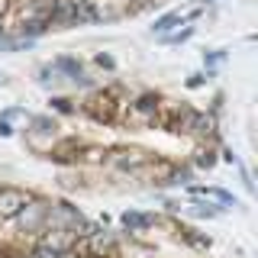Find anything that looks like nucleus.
<instances>
[{"label": "nucleus", "mask_w": 258, "mask_h": 258, "mask_svg": "<svg viewBox=\"0 0 258 258\" xmlns=\"http://www.w3.org/2000/svg\"><path fill=\"white\" fill-rule=\"evenodd\" d=\"M119 94H123L119 87L94 91L84 103H81V110H84L91 119H97V123H113V119L119 116V107H126V103H119Z\"/></svg>", "instance_id": "obj_1"}, {"label": "nucleus", "mask_w": 258, "mask_h": 258, "mask_svg": "<svg viewBox=\"0 0 258 258\" xmlns=\"http://www.w3.org/2000/svg\"><path fill=\"white\" fill-rule=\"evenodd\" d=\"M158 103H161L158 94H142V97H136L133 103H126L123 123H126V126H136V129L155 126V123H158Z\"/></svg>", "instance_id": "obj_2"}, {"label": "nucleus", "mask_w": 258, "mask_h": 258, "mask_svg": "<svg viewBox=\"0 0 258 258\" xmlns=\"http://www.w3.org/2000/svg\"><path fill=\"white\" fill-rule=\"evenodd\" d=\"M45 216H48V204H45V200H39V197H32L29 204L23 207V213L16 216V220H20L23 236H42V229H45Z\"/></svg>", "instance_id": "obj_3"}, {"label": "nucleus", "mask_w": 258, "mask_h": 258, "mask_svg": "<svg viewBox=\"0 0 258 258\" xmlns=\"http://www.w3.org/2000/svg\"><path fill=\"white\" fill-rule=\"evenodd\" d=\"M32 200V194L20 190V187H0V220H16Z\"/></svg>", "instance_id": "obj_4"}, {"label": "nucleus", "mask_w": 258, "mask_h": 258, "mask_svg": "<svg viewBox=\"0 0 258 258\" xmlns=\"http://www.w3.org/2000/svg\"><path fill=\"white\" fill-rule=\"evenodd\" d=\"M110 161L116 168H123V171H139V168H145L152 161L149 152H142V149H116L110 155Z\"/></svg>", "instance_id": "obj_5"}, {"label": "nucleus", "mask_w": 258, "mask_h": 258, "mask_svg": "<svg viewBox=\"0 0 258 258\" xmlns=\"http://www.w3.org/2000/svg\"><path fill=\"white\" fill-rule=\"evenodd\" d=\"M119 223H123L126 232H142V229H149V226H155L158 220H155L152 213H136V210H126Z\"/></svg>", "instance_id": "obj_6"}, {"label": "nucleus", "mask_w": 258, "mask_h": 258, "mask_svg": "<svg viewBox=\"0 0 258 258\" xmlns=\"http://www.w3.org/2000/svg\"><path fill=\"white\" fill-rule=\"evenodd\" d=\"M190 197H204V200H216L223 207H236V197L223 187H190Z\"/></svg>", "instance_id": "obj_7"}, {"label": "nucleus", "mask_w": 258, "mask_h": 258, "mask_svg": "<svg viewBox=\"0 0 258 258\" xmlns=\"http://www.w3.org/2000/svg\"><path fill=\"white\" fill-rule=\"evenodd\" d=\"M29 126H32L29 139L32 136H48V139L55 142V136H58V123H55L52 116H29Z\"/></svg>", "instance_id": "obj_8"}, {"label": "nucleus", "mask_w": 258, "mask_h": 258, "mask_svg": "<svg viewBox=\"0 0 258 258\" xmlns=\"http://www.w3.org/2000/svg\"><path fill=\"white\" fill-rule=\"evenodd\" d=\"M55 68H58V75H68L71 81L84 75V68H81V61H75V58H68V55H61V58H55Z\"/></svg>", "instance_id": "obj_9"}, {"label": "nucleus", "mask_w": 258, "mask_h": 258, "mask_svg": "<svg viewBox=\"0 0 258 258\" xmlns=\"http://www.w3.org/2000/svg\"><path fill=\"white\" fill-rule=\"evenodd\" d=\"M78 161H91V165H100V161H107V152H103L100 145H81V149H78Z\"/></svg>", "instance_id": "obj_10"}, {"label": "nucleus", "mask_w": 258, "mask_h": 258, "mask_svg": "<svg viewBox=\"0 0 258 258\" xmlns=\"http://www.w3.org/2000/svg\"><path fill=\"white\" fill-rule=\"evenodd\" d=\"M184 210H187L190 216H200V220H213V216L220 213V210H216V207H207V204H187Z\"/></svg>", "instance_id": "obj_11"}, {"label": "nucleus", "mask_w": 258, "mask_h": 258, "mask_svg": "<svg viewBox=\"0 0 258 258\" xmlns=\"http://www.w3.org/2000/svg\"><path fill=\"white\" fill-rule=\"evenodd\" d=\"M23 258H61V255L55 252V248H48V245H42V242L36 239V245H32V248H29V252L23 255Z\"/></svg>", "instance_id": "obj_12"}, {"label": "nucleus", "mask_w": 258, "mask_h": 258, "mask_svg": "<svg viewBox=\"0 0 258 258\" xmlns=\"http://www.w3.org/2000/svg\"><path fill=\"white\" fill-rule=\"evenodd\" d=\"M194 165H197V168H213V165H216L213 149H197V155H194Z\"/></svg>", "instance_id": "obj_13"}, {"label": "nucleus", "mask_w": 258, "mask_h": 258, "mask_svg": "<svg viewBox=\"0 0 258 258\" xmlns=\"http://www.w3.org/2000/svg\"><path fill=\"white\" fill-rule=\"evenodd\" d=\"M52 110H55V113H75L78 103L68 100V97H52Z\"/></svg>", "instance_id": "obj_14"}, {"label": "nucleus", "mask_w": 258, "mask_h": 258, "mask_svg": "<svg viewBox=\"0 0 258 258\" xmlns=\"http://www.w3.org/2000/svg\"><path fill=\"white\" fill-rule=\"evenodd\" d=\"M181 236L190 242V245H197V248H210V239H204V236H197L194 229H181Z\"/></svg>", "instance_id": "obj_15"}, {"label": "nucleus", "mask_w": 258, "mask_h": 258, "mask_svg": "<svg viewBox=\"0 0 258 258\" xmlns=\"http://www.w3.org/2000/svg\"><path fill=\"white\" fill-rule=\"evenodd\" d=\"M190 36H194V26H184L181 32H171V36H165V42L174 45V42H184V39H190Z\"/></svg>", "instance_id": "obj_16"}, {"label": "nucleus", "mask_w": 258, "mask_h": 258, "mask_svg": "<svg viewBox=\"0 0 258 258\" xmlns=\"http://www.w3.org/2000/svg\"><path fill=\"white\" fill-rule=\"evenodd\" d=\"M223 58H226V52H213V55H207V64L213 68V64H220Z\"/></svg>", "instance_id": "obj_17"}, {"label": "nucleus", "mask_w": 258, "mask_h": 258, "mask_svg": "<svg viewBox=\"0 0 258 258\" xmlns=\"http://www.w3.org/2000/svg\"><path fill=\"white\" fill-rule=\"evenodd\" d=\"M97 64H100V68H113V58H110V55H97Z\"/></svg>", "instance_id": "obj_18"}, {"label": "nucleus", "mask_w": 258, "mask_h": 258, "mask_svg": "<svg viewBox=\"0 0 258 258\" xmlns=\"http://www.w3.org/2000/svg\"><path fill=\"white\" fill-rule=\"evenodd\" d=\"M13 133V126H10V119H0V136H10Z\"/></svg>", "instance_id": "obj_19"}, {"label": "nucleus", "mask_w": 258, "mask_h": 258, "mask_svg": "<svg viewBox=\"0 0 258 258\" xmlns=\"http://www.w3.org/2000/svg\"><path fill=\"white\" fill-rule=\"evenodd\" d=\"M200 84H204V75H194V78L187 81V87H200Z\"/></svg>", "instance_id": "obj_20"}, {"label": "nucleus", "mask_w": 258, "mask_h": 258, "mask_svg": "<svg viewBox=\"0 0 258 258\" xmlns=\"http://www.w3.org/2000/svg\"><path fill=\"white\" fill-rule=\"evenodd\" d=\"M4 7H7V4H4V0H0V10H4Z\"/></svg>", "instance_id": "obj_21"}, {"label": "nucleus", "mask_w": 258, "mask_h": 258, "mask_svg": "<svg viewBox=\"0 0 258 258\" xmlns=\"http://www.w3.org/2000/svg\"><path fill=\"white\" fill-rule=\"evenodd\" d=\"M204 4H210V0H200V7H204Z\"/></svg>", "instance_id": "obj_22"}]
</instances>
